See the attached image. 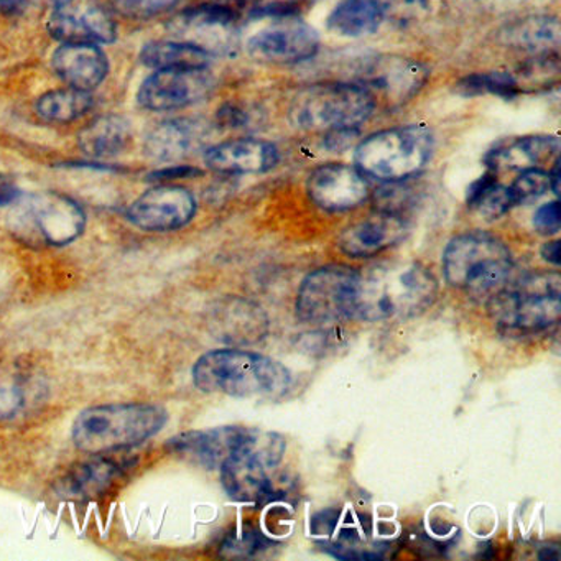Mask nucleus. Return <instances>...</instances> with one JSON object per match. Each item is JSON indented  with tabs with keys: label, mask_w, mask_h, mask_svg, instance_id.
Returning <instances> with one entry per match:
<instances>
[{
	"label": "nucleus",
	"mask_w": 561,
	"mask_h": 561,
	"mask_svg": "<svg viewBox=\"0 0 561 561\" xmlns=\"http://www.w3.org/2000/svg\"><path fill=\"white\" fill-rule=\"evenodd\" d=\"M489 317L501 330L537 333L558 323L561 278L553 272L531 274L505 284L488 298Z\"/></svg>",
	"instance_id": "39448f33"
},
{
	"label": "nucleus",
	"mask_w": 561,
	"mask_h": 561,
	"mask_svg": "<svg viewBox=\"0 0 561 561\" xmlns=\"http://www.w3.org/2000/svg\"><path fill=\"white\" fill-rule=\"evenodd\" d=\"M51 2H54L55 5H64V4H68V2H71V0H51Z\"/></svg>",
	"instance_id": "a18cd8bd"
},
{
	"label": "nucleus",
	"mask_w": 561,
	"mask_h": 561,
	"mask_svg": "<svg viewBox=\"0 0 561 561\" xmlns=\"http://www.w3.org/2000/svg\"><path fill=\"white\" fill-rule=\"evenodd\" d=\"M51 65L68 88L90 93L110 73V61L98 45L64 44L55 51Z\"/></svg>",
	"instance_id": "4be33fe9"
},
{
	"label": "nucleus",
	"mask_w": 561,
	"mask_h": 561,
	"mask_svg": "<svg viewBox=\"0 0 561 561\" xmlns=\"http://www.w3.org/2000/svg\"><path fill=\"white\" fill-rule=\"evenodd\" d=\"M430 70L422 61L397 55H376L360 61L356 68V83L390 106H400L413 100L425 87Z\"/></svg>",
	"instance_id": "9b49d317"
},
{
	"label": "nucleus",
	"mask_w": 561,
	"mask_h": 561,
	"mask_svg": "<svg viewBox=\"0 0 561 561\" xmlns=\"http://www.w3.org/2000/svg\"><path fill=\"white\" fill-rule=\"evenodd\" d=\"M93 106L90 91L67 90L50 91L38 98L35 110L47 123L67 124L87 114Z\"/></svg>",
	"instance_id": "c85d7f7f"
},
{
	"label": "nucleus",
	"mask_w": 561,
	"mask_h": 561,
	"mask_svg": "<svg viewBox=\"0 0 561 561\" xmlns=\"http://www.w3.org/2000/svg\"><path fill=\"white\" fill-rule=\"evenodd\" d=\"M199 173L202 172L198 169H193V167L173 165L157 170L149 176V180L150 182L167 183L172 182V180L190 179V176L199 175Z\"/></svg>",
	"instance_id": "4c0bfd02"
},
{
	"label": "nucleus",
	"mask_w": 561,
	"mask_h": 561,
	"mask_svg": "<svg viewBox=\"0 0 561 561\" xmlns=\"http://www.w3.org/2000/svg\"><path fill=\"white\" fill-rule=\"evenodd\" d=\"M534 226L540 234L553 236L560 231L561 228V211L560 203L554 202L547 203V205L540 206L538 211L534 216Z\"/></svg>",
	"instance_id": "e433bc0d"
},
{
	"label": "nucleus",
	"mask_w": 561,
	"mask_h": 561,
	"mask_svg": "<svg viewBox=\"0 0 561 561\" xmlns=\"http://www.w3.org/2000/svg\"><path fill=\"white\" fill-rule=\"evenodd\" d=\"M262 541L257 534L245 531V534L234 535L228 538L222 545V557L245 558L261 548Z\"/></svg>",
	"instance_id": "c9c22d12"
},
{
	"label": "nucleus",
	"mask_w": 561,
	"mask_h": 561,
	"mask_svg": "<svg viewBox=\"0 0 561 561\" xmlns=\"http://www.w3.org/2000/svg\"><path fill=\"white\" fill-rule=\"evenodd\" d=\"M24 389L18 377L0 374V419H11L24 405Z\"/></svg>",
	"instance_id": "72a5a7b5"
},
{
	"label": "nucleus",
	"mask_w": 561,
	"mask_h": 561,
	"mask_svg": "<svg viewBox=\"0 0 561 561\" xmlns=\"http://www.w3.org/2000/svg\"><path fill=\"white\" fill-rule=\"evenodd\" d=\"M169 415L150 403H116L84 410L75 420L71 436L81 451L93 455L142 445L165 426Z\"/></svg>",
	"instance_id": "7ed1b4c3"
},
{
	"label": "nucleus",
	"mask_w": 561,
	"mask_h": 561,
	"mask_svg": "<svg viewBox=\"0 0 561 561\" xmlns=\"http://www.w3.org/2000/svg\"><path fill=\"white\" fill-rule=\"evenodd\" d=\"M25 0H0V14H12L18 11Z\"/></svg>",
	"instance_id": "79ce46f5"
},
{
	"label": "nucleus",
	"mask_w": 561,
	"mask_h": 561,
	"mask_svg": "<svg viewBox=\"0 0 561 561\" xmlns=\"http://www.w3.org/2000/svg\"><path fill=\"white\" fill-rule=\"evenodd\" d=\"M511 251L488 232L456 236L443 252V272L453 288L471 297H492L511 277Z\"/></svg>",
	"instance_id": "20e7f679"
},
{
	"label": "nucleus",
	"mask_w": 561,
	"mask_h": 561,
	"mask_svg": "<svg viewBox=\"0 0 561 561\" xmlns=\"http://www.w3.org/2000/svg\"><path fill=\"white\" fill-rule=\"evenodd\" d=\"M560 152V140L551 136L520 137L505 146L491 150L485 156V165L491 172L504 170L538 169L541 163L557 159Z\"/></svg>",
	"instance_id": "393cba45"
},
{
	"label": "nucleus",
	"mask_w": 561,
	"mask_h": 561,
	"mask_svg": "<svg viewBox=\"0 0 561 561\" xmlns=\"http://www.w3.org/2000/svg\"><path fill=\"white\" fill-rule=\"evenodd\" d=\"M285 448L287 443L277 433L248 428L238 448L219 468L226 494L248 504L268 501L274 492L272 472L280 465Z\"/></svg>",
	"instance_id": "0eeeda50"
},
{
	"label": "nucleus",
	"mask_w": 561,
	"mask_h": 561,
	"mask_svg": "<svg viewBox=\"0 0 561 561\" xmlns=\"http://www.w3.org/2000/svg\"><path fill=\"white\" fill-rule=\"evenodd\" d=\"M558 554H560V548H558L557 545L547 547L545 550L540 551L541 560H558V558H560Z\"/></svg>",
	"instance_id": "37998d69"
},
{
	"label": "nucleus",
	"mask_w": 561,
	"mask_h": 561,
	"mask_svg": "<svg viewBox=\"0 0 561 561\" xmlns=\"http://www.w3.org/2000/svg\"><path fill=\"white\" fill-rule=\"evenodd\" d=\"M359 272L344 265H327L311 272L298 288L297 317L304 323H336L353 318Z\"/></svg>",
	"instance_id": "1a4fd4ad"
},
{
	"label": "nucleus",
	"mask_w": 561,
	"mask_h": 561,
	"mask_svg": "<svg viewBox=\"0 0 561 561\" xmlns=\"http://www.w3.org/2000/svg\"><path fill=\"white\" fill-rule=\"evenodd\" d=\"M386 18L400 24L425 21L445 5L446 0H379Z\"/></svg>",
	"instance_id": "2f4dec72"
},
{
	"label": "nucleus",
	"mask_w": 561,
	"mask_h": 561,
	"mask_svg": "<svg viewBox=\"0 0 561 561\" xmlns=\"http://www.w3.org/2000/svg\"><path fill=\"white\" fill-rule=\"evenodd\" d=\"M130 136H133V129L129 121L111 114V116L100 117L87 129L81 130L78 144L87 156L103 159V157H114L123 152L129 144Z\"/></svg>",
	"instance_id": "bb28decb"
},
{
	"label": "nucleus",
	"mask_w": 561,
	"mask_h": 561,
	"mask_svg": "<svg viewBox=\"0 0 561 561\" xmlns=\"http://www.w3.org/2000/svg\"><path fill=\"white\" fill-rule=\"evenodd\" d=\"M213 88L215 78L208 68L159 70L144 81L137 101L149 111L182 110L208 98Z\"/></svg>",
	"instance_id": "4468645a"
},
{
	"label": "nucleus",
	"mask_w": 561,
	"mask_h": 561,
	"mask_svg": "<svg viewBox=\"0 0 561 561\" xmlns=\"http://www.w3.org/2000/svg\"><path fill=\"white\" fill-rule=\"evenodd\" d=\"M209 137L211 127L205 121L186 117L163 121L147 134L144 149L157 162L176 163L203 149Z\"/></svg>",
	"instance_id": "a211bd4d"
},
{
	"label": "nucleus",
	"mask_w": 561,
	"mask_h": 561,
	"mask_svg": "<svg viewBox=\"0 0 561 561\" xmlns=\"http://www.w3.org/2000/svg\"><path fill=\"white\" fill-rule=\"evenodd\" d=\"M455 91L465 98L494 94L504 100H514L520 94L522 88L517 78L508 71H489V73H474L462 78L456 83Z\"/></svg>",
	"instance_id": "7c9ffc66"
},
{
	"label": "nucleus",
	"mask_w": 561,
	"mask_h": 561,
	"mask_svg": "<svg viewBox=\"0 0 561 561\" xmlns=\"http://www.w3.org/2000/svg\"><path fill=\"white\" fill-rule=\"evenodd\" d=\"M244 426H219V428L188 432L170 439L167 448L186 461L206 469H219L244 438Z\"/></svg>",
	"instance_id": "6ab92c4d"
},
{
	"label": "nucleus",
	"mask_w": 561,
	"mask_h": 561,
	"mask_svg": "<svg viewBox=\"0 0 561 561\" xmlns=\"http://www.w3.org/2000/svg\"><path fill=\"white\" fill-rule=\"evenodd\" d=\"M468 205L478 209L485 219H497L514 208L511 188L501 185L494 172H488L468 188Z\"/></svg>",
	"instance_id": "c756f323"
},
{
	"label": "nucleus",
	"mask_w": 561,
	"mask_h": 561,
	"mask_svg": "<svg viewBox=\"0 0 561 561\" xmlns=\"http://www.w3.org/2000/svg\"><path fill=\"white\" fill-rule=\"evenodd\" d=\"M505 47L534 57L557 54L561 44L560 21L553 15H530L505 25L499 34Z\"/></svg>",
	"instance_id": "b1692460"
},
{
	"label": "nucleus",
	"mask_w": 561,
	"mask_h": 561,
	"mask_svg": "<svg viewBox=\"0 0 561 561\" xmlns=\"http://www.w3.org/2000/svg\"><path fill=\"white\" fill-rule=\"evenodd\" d=\"M508 188L514 205H525L540 198L550 190V175L540 169L524 170Z\"/></svg>",
	"instance_id": "473e14b6"
},
{
	"label": "nucleus",
	"mask_w": 561,
	"mask_h": 561,
	"mask_svg": "<svg viewBox=\"0 0 561 561\" xmlns=\"http://www.w3.org/2000/svg\"><path fill=\"white\" fill-rule=\"evenodd\" d=\"M175 41L215 55H231L239 45L238 19L229 5L205 4L176 15L169 24Z\"/></svg>",
	"instance_id": "f8f14e48"
},
{
	"label": "nucleus",
	"mask_w": 561,
	"mask_h": 561,
	"mask_svg": "<svg viewBox=\"0 0 561 561\" xmlns=\"http://www.w3.org/2000/svg\"><path fill=\"white\" fill-rule=\"evenodd\" d=\"M560 241H551L547 242V244L541 248V257L551 265H560Z\"/></svg>",
	"instance_id": "a19ab883"
},
{
	"label": "nucleus",
	"mask_w": 561,
	"mask_h": 561,
	"mask_svg": "<svg viewBox=\"0 0 561 561\" xmlns=\"http://www.w3.org/2000/svg\"><path fill=\"white\" fill-rule=\"evenodd\" d=\"M15 205V228L50 245H67L83 234L87 218L75 199L60 193L24 195Z\"/></svg>",
	"instance_id": "9d476101"
},
{
	"label": "nucleus",
	"mask_w": 561,
	"mask_h": 561,
	"mask_svg": "<svg viewBox=\"0 0 561 561\" xmlns=\"http://www.w3.org/2000/svg\"><path fill=\"white\" fill-rule=\"evenodd\" d=\"M374 110L376 100L360 84H314L295 98L290 121L304 130H356L373 116Z\"/></svg>",
	"instance_id": "6e6552de"
},
{
	"label": "nucleus",
	"mask_w": 561,
	"mask_h": 561,
	"mask_svg": "<svg viewBox=\"0 0 561 561\" xmlns=\"http://www.w3.org/2000/svg\"><path fill=\"white\" fill-rule=\"evenodd\" d=\"M193 382L202 392L231 397H278L291 383L290 370L251 351L215 350L196 360Z\"/></svg>",
	"instance_id": "f03ea898"
},
{
	"label": "nucleus",
	"mask_w": 561,
	"mask_h": 561,
	"mask_svg": "<svg viewBox=\"0 0 561 561\" xmlns=\"http://www.w3.org/2000/svg\"><path fill=\"white\" fill-rule=\"evenodd\" d=\"M209 60L205 51L179 41L150 42L140 51V61L157 71L208 68Z\"/></svg>",
	"instance_id": "cd10ccee"
},
{
	"label": "nucleus",
	"mask_w": 561,
	"mask_h": 561,
	"mask_svg": "<svg viewBox=\"0 0 561 561\" xmlns=\"http://www.w3.org/2000/svg\"><path fill=\"white\" fill-rule=\"evenodd\" d=\"M438 295L435 275L413 261L382 262L359 272L353 318L380 323L425 313Z\"/></svg>",
	"instance_id": "f257e3e1"
},
{
	"label": "nucleus",
	"mask_w": 561,
	"mask_h": 561,
	"mask_svg": "<svg viewBox=\"0 0 561 561\" xmlns=\"http://www.w3.org/2000/svg\"><path fill=\"white\" fill-rule=\"evenodd\" d=\"M218 121L221 126L244 127L248 126L245 123H248L249 117L248 114L241 110V107L232 106V104H229V106H225L221 111H219Z\"/></svg>",
	"instance_id": "58836bf2"
},
{
	"label": "nucleus",
	"mask_w": 561,
	"mask_h": 561,
	"mask_svg": "<svg viewBox=\"0 0 561 561\" xmlns=\"http://www.w3.org/2000/svg\"><path fill=\"white\" fill-rule=\"evenodd\" d=\"M432 130L423 124L380 130L356 147L354 160L363 175L380 182L399 183L419 175L432 159Z\"/></svg>",
	"instance_id": "423d86ee"
},
{
	"label": "nucleus",
	"mask_w": 561,
	"mask_h": 561,
	"mask_svg": "<svg viewBox=\"0 0 561 561\" xmlns=\"http://www.w3.org/2000/svg\"><path fill=\"white\" fill-rule=\"evenodd\" d=\"M271 21L245 44L254 60L268 65H297L311 60L320 50V35L307 22L298 18Z\"/></svg>",
	"instance_id": "ddd939ff"
},
{
	"label": "nucleus",
	"mask_w": 561,
	"mask_h": 561,
	"mask_svg": "<svg viewBox=\"0 0 561 561\" xmlns=\"http://www.w3.org/2000/svg\"><path fill=\"white\" fill-rule=\"evenodd\" d=\"M22 193L11 183H0V206L14 205L19 202Z\"/></svg>",
	"instance_id": "ea45409f"
},
{
	"label": "nucleus",
	"mask_w": 561,
	"mask_h": 561,
	"mask_svg": "<svg viewBox=\"0 0 561 561\" xmlns=\"http://www.w3.org/2000/svg\"><path fill=\"white\" fill-rule=\"evenodd\" d=\"M179 0H113L117 11L127 18L149 19L169 11Z\"/></svg>",
	"instance_id": "f704fd0d"
},
{
	"label": "nucleus",
	"mask_w": 561,
	"mask_h": 561,
	"mask_svg": "<svg viewBox=\"0 0 561 561\" xmlns=\"http://www.w3.org/2000/svg\"><path fill=\"white\" fill-rule=\"evenodd\" d=\"M48 31L64 44H113L117 37L110 12L91 0L58 5L48 21Z\"/></svg>",
	"instance_id": "dca6fc26"
},
{
	"label": "nucleus",
	"mask_w": 561,
	"mask_h": 561,
	"mask_svg": "<svg viewBox=\"0 0 561 561\" xmlns=\"http://www.w3.org/2000/svg\"><path fill=\"white\" fill-rule=\"evenodd\" d=\"M196 215V199L183 186L160 185L144 193L127 209V218L144 231H175Z\"/></svg>",
	"instance_id": "2eb2a0df"
},
{
	"label": "nucleus",
	"mask_w": 561,
	"mask_h": 561,
	"mask_svg": "<svg viewBox=\"0 0 561 561\" xmlns=\"http://www.w3.org/2000/svg\"><path fill=\"white\" fill-rule=\"evenodd\" d=\"M307 192L323 211H350L369 198V183L356 167L327 163L310 173Z\"/></svg>",
	"instance_id": "f3484780"
},
{
	"label": "nucleus",
	"mask_w": 561,
	"mask_h": 561,
	"mask_svg": "<svg viewBox=\"0 0 561 561\" xmlns=\"http://www.w3.org/2000/svg\"><path fill=\"white\" fill-rule=\"evenodd\" d=\"M407 222L392 213H377L341 232L337 245L344 254L354 259L373 257L402 241Z\"/></svg>",
	"instance_id": "aec40b11"
},
{
	"label": "nucleus",
	"mask_w": 561,
	"mask_h": 561,
	"mask_svg": "<svg viewBox=\"0 0 561 561\" xmlns=\"http://www.w3.org/2000/svg\"><path fill=\"white\" fill-rule=\"evenodd\" d=\"M126 472V462L121 459L98 455L91 461L75 466L58 482V494L65 499L88 501L104 494Z\"/></svg>",
	"instance_id": "5701e85b"
},
{
	"label": "nucleus",
	"mask_w": 561,
	"mask_h": 561,
	"mask_svg": "<svg viewBox=\"0 0 561 561\" xmlns=\"http://www.w3.org/2000/svg\"><path fill=\"white\" fill-rule=\"evenodd\" d=\"M209 169L228 175L265 173L278 162V150L274 144L261 139H236L209 147L205 153Z\"/></svg>",
	"instance_id": "412c9836"
},
{
	"label": "nucleus",
	"mask_w": 561,
	"mask_h": 561,
	"mask_svg": "<svg viewBox=\"0 0 561 561\" xmlns=\"http://www.w3.org/2000/svg\"><path fill=\"white\" fill-rule=\"evenodd\" d=\"M218 2L222 5H244L252 4V2H259V0H218Z\"/></svg>",
	"instance_id": "c03bdc74"
},
{
	"label": "nucleus",
	"mask_w": 561,
	"mask_h": 561,
	"mask_svg": "<svg viewBox=\"0 0 561 561\" xmlns=\"http://www.w3.org/2000/svg\"><path fill=\"white\" fill-rule=\"evenodd\" d=\"M386 19L379 0H341L328 18V28L341 37L359 38L379 31Z\"/></svg>",
	"instance_id": "a878e982"
}]
</instances>
